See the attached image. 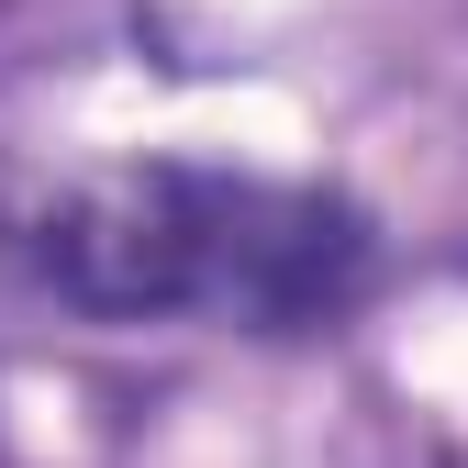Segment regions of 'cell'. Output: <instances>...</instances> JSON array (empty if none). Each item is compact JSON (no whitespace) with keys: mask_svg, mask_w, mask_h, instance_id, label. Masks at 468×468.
<instances>
[{"mask_svg":"<svg viewBox=\"0 0 468 468\" xmlns=\"http://www.w3.org/2000/svg\"><path fill=\"white\" fill-rule=\"evenodd\" d=\"M368 257L357 201L201 156H101L0 190V279L79 324L302 335L368 290Z\"/></svg>","mask_w":468,"mask_h":468,"instance_id":"6da1fadb","label":"cell"}]
</instances>
